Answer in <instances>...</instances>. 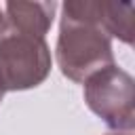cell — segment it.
<instances>
[{
  "instance_id": "6da1fadb",
  "label": "cell",
  "mask_w": 135,
  "mask_h": 135,
  "mask_svg": "<svg viewBox=\"0 0 135 135\" xmlns=\"http://www.w3.org/2000/svg\"><path fill=\"white\" fill-rule=\"evenodd\" d=\"M57 36V65L74 82H84L95 72L114 65L112 38L97 17V0H68Z\"/></svg>"
},
{
  "instance_id": "7a4b0ae2",
  "label": "cell",
  "mask_w": 135,
  "mask_h": 135,
  "mask_svg": "<svg viewBox=\"0 0 135 135\" xmlns=\"http://www.w3.org/2000/svg\"><path fill=\"white\" fill-rule=\"evenodd\" d=\"M51 51L44 38L13 30H0V86L2 91H27L46 80Z\"/></svg>"
},
{
  "instance_id": "3957f363",
  "label": "cell",
  "mask_w": 135,
  "mask_h": 135,
  "mask_svg": "<svg viewBox=\"0 0 135 135\" xmlns=\"http://www.w3.org/2000/svg\"><path fill=\"white\" fill-rule=\"evenodd\" d=\"M84 101L114 131H133L135 127V82L122 68L108 65L84 80Z\"/></svg>"
},
{
  "instance_id": "277c9868",
  "label": "cell",
  "mask_w": 135,
  "mask_h": 135,
  "mask_svg": "<svg viewBox=\"0 0 135 135\" xmlns=\"http://www.w3.org/2000/svg\"><path fill=\"white\" fill-rule=\"evenodd\" d=\"M4 23L13 30L44 38L53 25L57 2H21L11 0L4 4Z\"/></svg>"
},
{
  "instance_id": "5b68a950",
  "label": "cell",
  "mask_w": 135,
  "mask_h": 135,
  "mask_svg": "<svg viewBox=\"0 0 135 135\" xmlns=\"http://www.w3.org/2000/svg\"><path fill=\"white\" fill-rule=\"evenodd\" d=\"M133 13L131 2L97 0V17L110 38H118L124 44H133Z\"/></svg>"
},
{
  "instance_id": "8992f818",
  "label": "cell",
  "mask_w": 135,
  "mask_h": 135,
  "mask_svg": "<svg viewBox=\"0 0 135 135\" xmlns=\"http://www.w3.org/2000/svg\"><path fill=\"white\" fill-rule=\"evenodd\" d=\"M4 27V11H2V6H0V30Z\"/></svg>"
},
{
  "instance_id": "52a82bcc",
  "label": "cell",
  "mask_w": 135,
  "mask_h": 135,
  "mask_svg": "<svg viewBox=\"0 0 135 135\" xmlns=\"http://www.w3.org/2000/svg\"><path fill=\"white\" fill-rule=\"evenodd\" d=\"M2 97H4V91H2V86H0V101H2Z\"/></svg>"
}]
</instances>
